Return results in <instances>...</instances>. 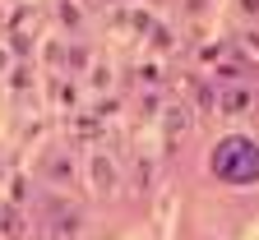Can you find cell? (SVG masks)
I'll return each mask as SVG.
<instances>
[{"mask_svg":"<svg viewBox=\"0 0 259 240\" xmlns=\"http://www.w3.org/2000/svg\"><path fill=\"white\" fill-rule=\"evenodd\" d=\"M213 176L222 185H259V143L232 134L213 148Z\"/></svg>","mask_w":259,"mask_h":240,"instance_id":"obj_1","label":"cell"}]
</instances>
